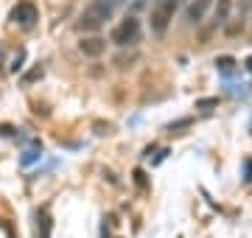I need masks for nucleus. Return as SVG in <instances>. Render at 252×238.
Returning a JSON list of instances; mask_svg holds the SVG:
<instances>
[{
    "mask_svg": "<svg viewBox=\"0 0 252 238\" xmlns=\"http://www.w3.org/2000/svg\"><path fill=\"white\" fill-rule=\"evenodd\" d=\"M112 14H115V6L112 3H107V0H90L84 6V11H81L76 28L79 31H98L107 20H112Z\"/></svg>",
    "mask_w": 252,
    "mask_h": 238,
    "instance_id": "nucleus-1",
    "label": "nucleus"
},
{
    "mask_svg": "<svg viewBox=\"0 0 252 238\" xmlns=\"http://www.w3.org/2000/svg\"><path fill=\"white\" fill-rule=\"evenodd\" d=\"M140 37H143V26H140V20H137L135 14L124 17L112 31H109V42L118 45V48H135L137 42H140Z\"/></svg>",
    "mask_w": 252,
    "mask_h": 238,
    "instance_id": "nucleus-2",
    "label": "nucleus"
},
{
    "mask_svg": "<svg viewBox=\"0 0 252 238\" xmlns=\"http://www.w3.org/2000/svg\"><path fill=\"white\" fill-rule=\"evenodd\" d=\"M180 0H154L152 9H149V28H152L154 37H162L168 26H171L174 14H177Z\"/></svg>",
    "mask_w": 252,
    "mask_h": 238,
    "instance_id": "nucleus-3",
    "label": "nucleus"
},
{
    "mask_svg": "<svg viewBox=\"0 0 252 238\" xmlns=\"http://www.w3.org/2000/svg\"><path fill=\"white\" fill-rule=\"evenodd\" d=\"M11 20H14L20 28H34L36 20H39V11H36V6L31 0H20L17 6L11 9Z\"/></svg>",
    "mask_w": 252,
    "mask_h": 238,
    "instance_id": "nucleus-4",
    "label": "nucleus"
},
{
    "mask_svg": "<svg viewBox=\"0 0 252 238\" xmlns=\"http://www.w3.org/2000/svg\"><path fill=\"white\" fill-rule=\"evenodd\" d=\"M79 51H81L84 56H90V59H98V56H104V51H107V39L98 37V34L81 37V39H79Z\"/></svg>",
    "mask_w": 252,
    "mask_h": 238,
    "instance_id": "nucleus-5",
    "label": "nucleus"
},
{
    "mask_svg": "<svg viewBox=\"0 0 252 238\" xmlns=\"http://www.w3.org/2000/svg\"><path fill=\"white\" fill-rule=\"evenodd\" d=\"M210 6H213V0H190L188 9H185V23L188 26H199L205 20V14L210 11Z\"/></svg>",
    "mask_w": 252,
    "mask_h": 238,
    "instance_id": "nucleus-6",
    "label": "nucleus"
},
{
    "mask_svg": "<svg viewBox=\"0 0 252 238\" xmlns=\"http://www.w3.org/2000/svg\"><path fill=\"white\" fill-rule=\"evenodd\" d=\"M230 11H233V0H219L216 9H213V26H210V31L213 28H224V23L230 20Z\"/></svg>",
    "mask_w": 252,
    "mask_h": 238,
    "instance_id": "nucleus-7",
    "label": "nucleus"
},
{
    "mask_svg": "<svg viewBox=\"0 0 252 238\" xmlns=\"http://www.w3.org/2000/svg\"><path fill=\"white\" fill-rule=\"evenodd\" d=\"M51 230H54V221L48 216V210L39 213V238H51Z\"/></svg>",
    "mask_w": 252,
    "mask_h": 238,
    "instance_id": "nucleus-8",
    "label": "nucleus"
},
{
    "mask_svg": "<svg viewBox=\"0 0 252 238\" xmlns=\"http://www.w3.org/2000/svg\"><path fill=\"white\" fill-rule=\"evenodd\" d=\"M244 31V17H238V20H227L224 23V34L227 37H238Z\"/></svg>",
    "mask_w": 252,
    "mask_h": 238,
    "instance_id": "nucleus-9",
    "label": "nucleus"
},
{
    "mask_svg": "<svg viewBox=\"0 0 252 238\" xmlns=\"http://www.w3.org/2000/svg\"><path fill=\"white\" fill-rule=\"evenodd\" d=\"M42 73H45V70H42V64H36V67H31V70H28V73L23 76V79H20V82H23V84L28 87V84H34L36 79H42Z\"/></svg>",
    "mask_w": 252,
    "mask_h": 238,
    "instance_id": "nucleus-10",
    "label": "nucleus"
},
{
    "mask_svg": "<svg viewBox=\"0 0 252 238\" xmlns=\"http://www.w3.org/2000/svg\"><path fill=\"white\" fill-rule=\"evenodd\" d=\"M233 64H235L233 56H219V59H216V67H219V70H224V73H227V70H233Z\"/></svg>",
    "mask_w": 252,
    "mask_h": 238,
    "instance_id": "nucleus-11",
    "label": "nucleus"
},
{
    "mask_svg": "<svg viewBox=\"0 0 252 238\" xmlns=\"http://www.w3.org/2000/svg\"><path fill=\"white\" fill-rule=\"evenodd\" d=\"M23 62H26V51L20 48V51H17V56H14V62H11V67H9V70H11V73H17L20 67H23Z\"/></svg>",
    "mask_w": 252,
    "mask_h": 238,
    "instance_id": "nucleus-12",
    "label": "nucleus"
},
{
    "mask_svg": "<svg viewBox=\"0 0 252 238\" xmlns=\"http://www.w3.org/2000/svg\"><path fill=\"white\" fill-rule=\"evenodd\" d=\"M219 107V98H199L196 101V110H213Z\"/></svg>",
    "mask_w": 252,
    "mask_h": 238,
    "instance_id": "nucleus-13",
    "label": "nucleus"
},
{
    "mask_svg": "<svg viewBox=\"0 0 252 238\" xmlns=\"http://www.w3.org/2000/svg\"><path fill=\"white\" fill-rule=\"evenodd\" d=\"M193 120L190 118H182V120H177V123H168V132H180V129H188Z\"/></svg>",
    "mask_w": 252,
    "mask_h": 238,
    "instance_id": "nucleus-14",
    "label": "nucleus"
},
{
    "mask_svg": "<svg viewBox=\"0 0 252 238\" xmlns=\"http://www.w3.org/2000/svg\"><path fill=\"white\" fill-rule=\"evenodd\" d=\"M135 185L140 188V191H146V185H149V182H146V171H143V168H137V171H135Z\"/></svg>",
    "mask_w": 252,
    "mask_h": 238,
    "instance_id": "nucleus-15",
    "label": "nucleus"
},
{
    "mask_svg": "<svg viewBox=\"0 0 252 238\" xmlns=\"http://www.w3.org/2000/svg\"><path fill=\"white\" fill-rule=\"evenodd\" d=\"M244 182H252V157L244 160Z\"/></svg>",
    "mask_w": 252,
    "mask_h": 238,
    "instance_id": "nucleus-16",
    "label": "nucleus"
},
{
    "mask_svg": "<svg viewBox=\"0 0 252 238\" xmlns=\"http://www.w3.org/2000/svg\"><path fill=\"white\" fill-rule=\"evenodd\" d=\"M238 11H241V17H247L252 11V0H238Z\"/></svg>",
    "mask_w": 252,
    "mask_h": 238,
    "instance_id": "nucleus-17",
    "label": "nucleus"
},
{
    "mask_svg": "<svg viewBox=\"0 0 252 238\" xmlns=\"http://www.w3.org/2000/svg\"><path fill=\"white\" fill-rule=\"evenodd\" d=\"M244 67H247V70H252V56L247 59V62H244Z\"/></svg>",
    "mask_w": 252,
    "mask_h": 238,
    "instance_id": "nucleus-18",
    "label": "nucleus"
},
{
    "mask_svg": "<svg viewBox=\"0 0 252 238\" xmlns=\"http://www.w3.org/2000/svg\"><path fill=\"white\" fill-rule=\"evenodd\" d=\"M107 3H112V6H115V9H118V6H121V3H124V0H107Z\"/></svg>",
    "mask_w": 252,
    "mask_h": 238,
    "instance_id": "nucleus-19",
    "label": "nucleus"
},
{
    "mask_svg": "<svg viewBox=\"0 0 252 238\" xmlns=\"http://www.w3.org/2000/svg\"><path fill=\"white\" fill-rule=\"evenodd\" d=\"M101 238H107V230H101Z\"/></svg>",
    "mask_w": 252,
    "mask_h": 238,
    "instance_id": "nucleus-20",
    "label": "nucleus"
}]
</instances>
